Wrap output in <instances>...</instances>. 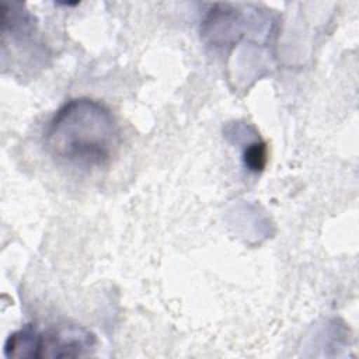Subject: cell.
Segmentation results:
<instances>
[{
	"mask_svg": "<svg viewBox=\"0 0 359 359\" xmlns=\"http://www.w3.org/2000/svg\"><path fill=\"white\" fill-rule=\"evenodd\" d=\"M122 143L119 125L108 107L91 98L65 102L45 130V144L57 160L80 168L107 167Z\"/></svg>",
	"mask_w": 359,
	"mask_h": 359,
	"instance_id": "6da1fadb",
	"label": "cell"
},
{
	"mask_svg": "<svg viewBox=\"0 0 359 359\" xmlns=\"http://www.w3.org/2000/svg\"><path fill=\"white\" fill-rule=\"evenodd\" d=\"M95 335L81 325L59 324L41 332L38 330L35 359L83 358L95 349Z\"/></svg>",
	"mask_w": 359,
	"mask_h": 359,
	"instance_id": "7a4b0ae2",
	"label": "cell"
},
{
	"mask_svg": "<svg viewBox=\"0 0 359 359\" xmlns=\"http://www.w3.org/2000/svg\"><path fill=\"white\" fill-rule=\"evenodd\" d=\"M243 160L245 167L252 172H261L268 161V147L265 142H252L250 143L244 153Z\"/></svg>",
	"mask_w": 359,
	"mask_h": 359,
	"instance_id": "3957f363",
	"label": "cell"
}]
</instances>
